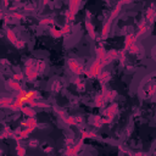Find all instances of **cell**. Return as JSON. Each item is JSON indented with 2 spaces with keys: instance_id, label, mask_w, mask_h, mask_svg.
Instances as JSON below:
<instances>
[{
  "instance_id": "cell-1",
  "label": "cell",
  "mask_w": 156,
  "mask_h": 156,
  "mask_svg": "<svg viewBox=\"0 0 156 156\" xmlns=\"http://www.w3.org/2000/svg\"><path fill=\"white\" fill-rule=\"evenodd\" d=\"M34 93L32 91V93H27V94H24V95H22L20 99H18V104H22L23 101H26V100H29L31 99V96L33 95Z\"/></svg>"
}]
</instances>
